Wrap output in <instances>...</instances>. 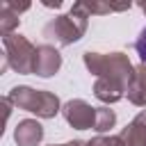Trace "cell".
<instances>
[{"label": "cell", "mask_w": 146, "mask_h": 146, "mask_svg": "<svg viewBox=\"0 0 146 146\" xmlns=\"http://www.w3.org/2000/svg\"><path fill=\"white\" fill-rule=\"evenodd\" d=\"M84 66L91 75H96L94 82V96L105 103L112 105L116 100L123 98V94L128 91V84L135 75V66L130 64L128 55L123 52H91L87 50L82 55Z\"/></svg>", "instance_id": "obj_1"}, {"label": "cell", "mask_w": 146, "mask_h": 146, "mask_svg": "<svg viewBox=\"0 0 146 146\" xmlns=\"http://www.w3.org/2000/svg\"><path fill=\"white\" fill-rule=\"evenodd\" d=\"M87 25L89 14L82 9L80 2H75L68 14H62L43 25V36L48 41H55L57 46H71L87 32Z\"/></svg>", "instance_id": "obj_2"}, {"label": "cell", "mask_w": 146, "mask_h": 146, "mask_svg": "<svg viewBox=\"0 0 146 146\" xmlns=\"http://www.w3.org/2000/svg\"><path fill=\"white\" fill-rule=\"evenodd\" d=\"M7 98L11 100L14 107L18 110H25V112H32L41 119H55L57 112L62 110L59 105V98L52 94V91H43V89H32V87H14Z\"/></svg>", "instance_id": "obj_3"}, {"label": "cell", "mask_w": 146, "mask_h": 146, "mask_svg": "<svg viewBox=\"0 0 146 146\" xmlns=\"http://www.w3.org/2000/svg\"><path fill=\"white\" fill-rule=\"evenodd\" d=\"M2 46H5V59L16 73H21V75L34 73L36 48L32 46L30 39H25L21 34H7V36H2Z\"/></svg>", "instance_id": "obj_4"}, {"label": "cell", "mask_w": 146, "mask_h": 146, "mask_svg": "<svg viewBox=\"0 0 146 146\" xmlns=\"http://www.w3.org/2000/svg\"><path fill=\"white\" fill-rule=\"evenodd\" d=\"M62 114H64L66 123L73 125L75 130H91V128H96V107H91L82 98H73V100L64 103L62 105Z\"/></svg>", "instance_id": "obj_5"}, {"label": "cell", "mask_w": 146, "mask_h": 146, "mask_svg": "<svg viewBox=\"0 0 146 146\" xmlns=\"http://www.w3.org/2000/svg\"><path fill=\"white\" fill-rule=\"evenodd\" d=\"M62 66V55L55 46L50 43H43V46H36V57H34V75L39 78H50L59 71Z\"/></svg>", "instance_id": "obj_6"}, {"label": "cell", "mask_w": 146, "mask_h": 146, "mask_svg": "<svg viewBox=\"0 0 146 146\" xmlns=\"http://www.w3.org/2000/svg\"><path fill=\"white\" fill-rule=\"evenodd\" d=\"M14 139L18 146H39L43 139V125L34 119H23L14 130Z\"/></svg>", "instance_id": "obj_7"}, {"label": "cell", "mask_w": 146, "mask_h": 146, "mask_svg": "<svg viewBox=\"0 0 146 146\" xmlns=\"http://www.w3.org/2000/svg\"><path fill=\"white\" fill-rule=\"evenodd\" d=\"M123 146H146V110H141L123 130H121Z\"/></svg>", "instance_id": "obj_8"}, {"label": "cell", "mask_w": 146, "mask_h": 146, "mask_svg": "<svg viewBox=\"0 0 146 146\" xmlns=\"http://www.w3.org/2000/svg\"><path fill=\"white\" fill-rule=\"evenodd\" d=\"M128 100L137 107H146V64L135 66V75L128 84Z\"/></svg>", "instance_id": "obj_9"}, {"label": "cell", "mask_w": 146, "mask_h": 146, "mask_svg": "<svg viewBox=\"0 0 146 146\" xmlns=\"http://www.w3.org/2000/svg\"><path fill=\"white\" fill-rule=\"evenodd\" d=\"M18 25H21L18 14H16L7 2H2V7H0V32H2V36L14 34V30H16Z\"/></svg>", "instance_id": "obj_10"}, {"label": "cell", "mask_w": 146, "mask_h": 146, "mask_svg": "<svg viewBox=\"0 0 146 146\" xmlns=\"http://www.w3.org/2000/svg\"><path fill=\"white\" fill-rule=\"evenodd\" d=\"M114 123H116V114H114V110H110V107H96V132H107L110 128H114Z\"/></svg>", "instance_id": "obj_11"}, {"label": "cell", "mask_w": 146, "mask_h": 146, "mask_svg": "<svg viewBox=\"0 0 146 146\" xmlns=\"http://www.w3.org/2000/svg\"><path fill=\"white\" fill-rule=\"evenodd\" d=\"M87 146H123V141H121L119 135H110V137L107 135H98V137L89 139Z\"/></svg>", "instance_id": "obj_12"}, {"label": "cell", "mask_w": 146, "mask_h": 146, "mask_svg": "<svg viewBox=\"0 0 146 146\" xmlns=\"http://www.w3.org/2000/svg\"><path fill=\"white\" fill-rule=\"evenodd\" d=\"M135 50H137V55L141 57V64H146V27L139 32V36H137V41H135Z\"/></svg>", "instance_id": "obj_13"}, {"label": "cell", "mask_w": 146, "mask_h": 146, "mask_svg": "<svg viewBox=\"0 0 146 146\" xmlns=\"http://www.w3.org/2000/svg\"><path fill=\"white\" fill-rule=\"evenodd\" d=\"M5 2H7L16 14H21V11H27V9H30V2H21V5H18V2H14V0H5Z\"/></svg>", "instance_id": "obj_14"}, {"label": "cell", "mask_w": 146, "mask_h": 146, "mask_svg": "<svg viewBox=\"0 0 146 146\" xmlns=\"http://www.w3.org/2000/svg\"><path fill=\"white\" fill-rule=\"evenodd\" d=\"M41 5H43V7H55V9H57V7H62V0H41Z\"/></svg>", "instance_id": "obj_15"}, {"label": "cell", "mask_w": 146, "mask_h": 146, "mask_svg": "<svg viewBox=\"0 0 146 146\" xmlns=\"http://www.w3.org/2000/svg\"><path fill=\"white\" fill-rule=\"evenodd\" d=\"M50 146H87V144L80 141V139H73V141H66V144H50Z\"/></svg>", "instance_id": "obj_16"}, {"label": "cell", "mask_w": 146, "mask_h": 146, "mask_svg": "<svg viewBox=\"0 0 146 146\" xmlns=\"http://www.w3.org/2000/svg\"><path fill=\"white\" fill-rule=\"evenodd\" d=\"M139 9H141V11L146 14V2H139Z\"/></svg>", "instance_id": "obj_17"}]
</instances>
